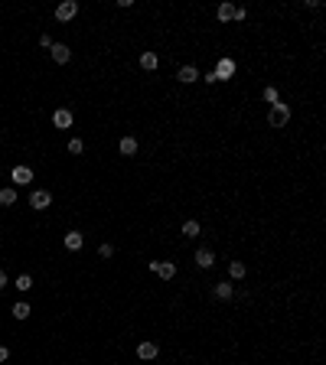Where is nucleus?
<instances>
[{
    "instance_id": "f257e3e1",
    "label": "nucleus",
    "mask_w": 326,
    "mask_h": 365,
    "mask_svg": "<svg viewBox=\"0 0 326 365\" xmlns=\"http://www.w3.org/2000/svg\"><path fill=\"white\" fill-rule=\"evenodd\" d=\"M290 121V108L287 104H271V111H268V124L271 127H284Z\"/></svg>"
},
{
    "instance_id": "f03ea898",
    "label": "nucleus",
    "mask_w": 326,
    "mask_h": 365,
    "mask_svg": "<svg viewBox=\"0 0 326 365\" xmlns=\"http://www.w3.org/2000/svg\"><path fill=\"white\" fill-rule=\"evenodd\" d=\"M75 13H78V3H75V0H62V3L55 7V20H59V23L75 20Z\"/></svg>"
},
{
    "instance_id": "7ed1b4c3",
    "label": "nucleus",
    "mask_w": 326,
    "mask_h": 365,
    "mask_svg": "<svg viewBox=\"0 0 326 365\" xmlns=\"http://www.w3.org/2000/svg\"><path fill=\"white\" fill-rule=\"evenodd\" d=\"M30 206H33L36 212L49 209V206H53V193H49V189H36V193L30 196Z\"/></svg>"
},
{
    "instance_id": "20e7f679",
    "label": "nucleus",
    "mask_w": 326,
    "mask_h": 365,
    "mask_svg": "<svg viewBox=\"0 0 326 365\" xmlns=\"http://www.w3.org/2000/svg\"><path fill=\"white\" fill-rule=\"evenodd\" d=\"M150 271H157V277H163V280L176 277V264L173 261H150Z\"/></svg>"
},
{
    "instance_id": "39448f33",
    "label": "nucleus",
    "mask_w": 326,
    "mask_h": 365,
    "mask_svg": "<svg viewBox=\"0 0 326 365\" xmlns=\"http://www.w3.org/2000/svg\"><path fill=\"white\" fill-rule=\"evenodd\" d=\"M232 75H235V59H218L216 78H218V82H225V78H232Z\"/></svg>"
},
{
    "instance_id": "423d86ee",
    "label": "nucleus",
    "mask_w": 326,
    "mask_h": 365,
    "mask_svg": "<svg viewBox=\"0 0 326 365\" xmlns=\"http://www.w3.org/2000/svg\"><path fill=\"white\" fill-rule=\"evenodd\" d=\"M49 52H53V59H55L59 65H65V62L72 59V49L65 46V43H53V49H49Z\"/></svg>"
},
{
    "instance_id": "0eeeda50",
    "label": "nucleus",
    "mask_w": 326,
    "mask_h": 365,
    "mask_svg": "<svg viewBox=\"0 0 326 365\" xmlns=\"http://www.w3.org/2000/svg\"><path fill=\"white\" fill-rule=\"evenodd\" d=\"M62 245H65V248H69V251H78V248H82V245H85V235H82V232H75V228H72V232H65Z\"/></svg>"
},
{
    "instance_id": "6e6552de",
    "label": "nucleus",
    "mask_w": 326,
    "mask_h": 365,
    "mask_svg": "<svg viewBox=\"0 0 326 365\" xmlns=\"http://www.w3.org/2000/svg\"><path fill=\"white\" fill-rule=\"evenodd\" d=\"M10 179L20 183V186H26V183H33V170L30 166H13V170H10Z\"/></svg>"
},
{
    "instance_id": "1a4fd4ad",
    "label": "nucleus",
    "mask_w": 326,
    "mask_h": 365,
    "mask_svg": "<svg viewBox=\"0 0 326 365\" xmlns=\"http://www.w3.org/2000/svg\"><path fill=\"white\" fill-rule=\"evenodd\" d=\"M176 78L183 85H193V82H199V69H196V65H183V69L176 72Z\"/></svg>"
},
{
    "instance_id": "9d476101",
    "label": "nucleus",
    "mask_w": 326,
    "mask_h": 365,
    "mask_svg": "<svg viewBox=\"0 0 326 365\" xmlns=\"http://www.w3.org/2000/svg\"><path fill=\"white\" fill-rule=\"evenodd\" d=\"M137 356L144 359V362H150V359L160 356V346H157V342H140V346H137Z\"/></svg>"
},
{
    "instance_id": "9b49d317",
    "label": "nucleus",
    "mask_w": 326,
    "mask_h": 365,
    "mask_svg": "<svg viewBox=\"0 0 326 365\" xmlns=\"http://www.w3.org/2000/svg\"><path fill=\"white\" fill-rule=\"evenodd\" d=\"M196 264H199L202 271H209V267L216 264V255H212L209 248H199V251H196Z\"/></svg>"
},
{
    "instance_id": "f8f14e48",
    "label": "nucleus",
    "mask_w": 326,
    "mask_h": 365,
    "mask_svg": "<svg viewBox=\"0 0 326 365\" xmlns=\"http://www.w3.org/2000/svg\"><path fill=\"white\" fill-rule=\"evenodd\" d=\"M53 124L62 127V131H65V127H72V111H69V108H59V111L53 114Z\"/></svg>"
},
{
    "instance_id": "ddd939ff",
    "label": "nucleus",
    "mask_w": 326,
    "mask_h": 365,
    "mask_svg": "<svg viewBox=\"0 0 326 365\" xmlns=\"http://www.w3.org/2000/svg\"><path fill=\"white\" fill-rule=\"evenodd\" d=\"M117 150H121L124 156H134L137 154V137H121L117 140Z\"/></svg>"
},
{
    "instance_id": "4468645a",
    "label": "nucleus",
    "mask_w": 326,
    "mask_h": 365,
    "mask_svg": "<svg viewBox=\"0 0 326 365\" xmlns=\"http://www.w3.org/2000/svg\"><path fill=\"white\" fill-rule=\"evenodd\" d=\"M157 65H160V55H157V52H140V69L154 72Z\"/></svg>"
},
{
    "instance_id": "2eb2a0df",
    "label": "nucleus",
    "mask_w": 326,
    "mask_h": 365,
    "mask_svg": "<svg viewBox=\"0 0 326 365\" xmlns=\"http://www.w3.org/2000/svg\"><path fill=\"white\" fill-rule=\"evenodd\" d=\"M216 16H218V20H222V23H228V20H232V16H235V7H232V3H218Z\"/></svg>"
},
{
    "instance_id": "dca6fc26",
    "label": "nucleus",
    "mask_w": 326,
    "mask_h": 365,
    "mask_svg": "<svg viewBox=\"0 0 326 365\" xmlns=\"http://www.w3.org/2000/svg\"><path fill=\"white\" fill-rule=\"evenodd\" d=\"M202 232V225L199 222H196V218H189V222H183V235H186V238H196V235Z\"/></svg>"
},
{
    "instance_id": "f3484780",
    "label": "nucleus",
    "mask_w": 326,
    "mask_h": 365,
    "mask_svg": "<svg viewBox=\"0 0 326 365\" xmlns=\"http://www.w3.org/2000/svg\"><path fill=\"white\" fill-rule=\"evenodd\" d=\"M228 274H232V280H241L245 274H248V267L241 264V261H232V264H228Z\"/></svg>"
},
{
    "instance_id": "a211bd4d",
    "label": "nucleus",
    "mask_w": 326,
    "mask_h": 365,
    "mask_svg": "<svg viewBox=\"0 0 326 365\" xmlns=\"http://www.w3.org/2000/svg\"><path fill=\"white\" fill-rule=\"evenodd\" d=\"M10 313H13L16 319H26L33 310H30V303H23V300H20V303H13V310H10Z\"/></svg>"
},
{
    "instance_id": "6ab92c4d",
    "label": "nucleus",
    "mask_w": 326,
    "mask_h": 365,
    "mask_svg": "<svg viewBox=\"0 0 326 365\" xmlns=\"http://www.w3.org/2000/svg\"><path fill=\"white\" fill-rule=\"evenodd\" d=\"M16 202V189L7 186V189H0V206H13Z\"/></svg>"
},
{
    "instance_id": "aec40b11",
    "label": "nucleus",
    "mask_w": 326,
    "mask_h": 365,
    "mask_svg": "<svg viewBox=\"0 0 326 365\" xmlns=\"http://www.w3.org/2000/svg\"><path fill=\"white\" fill-rule=\"evenodd\" d=\"M216 297H218V300H228V297H232V287H228V280L216 284Z\"/></svg>"
},
{
    "instance_id": "412c9836",
    "label": "nucleus",
    "mask_w": 326,
    "mask_h": 365,
    "mask_svg": "<svg viewBox=\"0 0 326 365\" xmlns=\"http://www.w3.org/2000/svg\"><path fill=\"white\" fill-rule=\"evenodd\" d=\"M16 287H20V290H30L33 287V277H30V274H20V277H16Z\"/></svg>"
},
{
    "instance_id": "4be33fe9",
    "label": "nucleus",
    "mask_w": 326,
    "mask_h": 365,
    "mask_svg": "<svg viewBox=\"0 0 326 365\" xmlns=\"http://www.w3.org/2000/svg\"><path fill=\"white\" fill-rule=\"evenodd\" d=\"M82 150H85V144H82L78 137H72L69 140V154H82Z\"/></svg>"
},
{
    "instance_id": "5701e85b",
    "label": "nucleus",
    "mask_w": 326,
    "mask_h": 365,
    "mask_svg": "<svg viewBox=\"0 0 326 365\" xmlns=\"http://www.w3.org/2000/svg\"><path fill=\"white\" fill-rule=\"evenodd\" d=\"M264 101H271V104H280V95L274 88H264Z\"/></svg>"
},
{
    "instance_id": "b1692460",
    "label": "nucleus",
    "mask_w": 326,
    "mask_h": 365,
    "mask_svg": "<svg viewBox=\"0 0 326 365\" xmlns=\"http://www.w3.org/2000/svg\"><path fill=\"white\" fill-rule=\"evenodd\" d=\"M39 46H43V49H53V36H49V33H43V36H39Z\"/></svg>"
},
{
    "instance_id": "393cba45",
    "label": "nucleus",
    "mask_w": 326,
    "mask_h": 365,
    "mask_svg": "<svg viewBox=\"0 0 326 365\" xmlns=\"http://www.w3.org/2000/svg\"><path fill=\"white\" fill-rule=\"evenodd\" d=\"M98 255H101V258H111V255H114V245H101Z\"/></svg>"
},
{
    "instance_id": "a878e982",
    "label": "nucleus",
    "mask_w": 326,
    "mask_h": 365,
    "mask_svg": "<svg viewBox=\"0 0 326 365\" xmlns=\"http://www.w3.org/2000/svg\"><path fill=\"white\" fill-rule=\"evenodd\" d=\"M7 359H10V349H7V346H0V362H7Z\"/></svg>"
},
{
    "instance_id": "bb28decb",
    "label": "nucleus",
    "mask_w": 326,
    "mask_h": 365,
    "mask_svg": "<svg viewBox=\"0 0 326 365\" xmlns=\"http://www.w3.org/2000/svg\"><path fill=\"white\" fill-rule=\"evenodd\" d=\"M3 287H7V274L0 271V290H3Z\"/></svg>"
}]
</instances>
